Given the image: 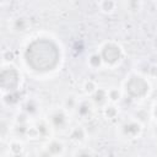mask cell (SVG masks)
<instances>
[{"instance_id":"obj_4","label":"cell","mask_w":157,"mask_h":157,"mask_svg":"<svg viewBox=\"0 0 157 157\" xmlns=\"http://www.w3.org/2000/svg\"><path fill=\"white\" fill-rule=\"evenodd\" d=\"M98 53L101 54L103 64L107 67H115L124 59V50L121 45L114 40H107L101 44Z\"/></svg>"},{"instance_id":"obj_23","label":"cell","mask_w":157,"mask_h":157,"mask_svg":"<svg viewBox=\"0 0 157 157\" xmlns=\"http://www.w3.org/2000/svg\"><path fill=\"white\" fill-rule=\"evenodd\" d=\"M152 134H153V136L157 139V121H156V124H155L153 128H152Z\"/></svg>"},{"instance_id":"obj_21","label":"cell","mask_w":157,"mask_h":157,"mask_svg":"<svg viewBox=\"0 0 157 157\" xmlns=\"http://www.w3.org/2000/svg\"><path fill=\"white\" fill-rule=\"evenodd\" d=\"M75 156H92L94 155L93 151H91L88 147H82V146H78V148L74 152Z\"/></svg>"},{"instance_id":"obj_2","label":"cell","mask_w":157,"mask_h":157,"mask_svg":"<svg viewBox=\"0 0 157 157\" xmlns=\"http://www.w3.org/2000/svg\"><path fill=\"white\" fill-rule=\"evenodd\" d=\"M124 94L134 101L145 99L151 93V83L141 74H130L123 85Z\"/></svg>"},{"instance_id":"obj_9","label":"cell","mask_w":157,"mask_h":157,"mask_svg":"<svg viewBox=\"0 0 157 157\" xmlns=\"http://www.w3.org/2000/svg\"><path fill=\"white\" fill-rule=\"evenodd\" d=\"M67 136H69V140L72 144H75L77 146H81L86 142L88 132H87V129L83 128L82 125H75V126H71L67 130Z\"/></svg>"},{"instance_id":"obj_8","label":"cell","mask_w":157,"mask_h":157,"mask_svg":"<svg viewBox=\"0 0 157 157\" xmlns=\"http://www.w3.org/2000/svg\"><path fill=\"white\" fill-rule=\"evenodd\" d=\"M94 104L91 98H80V102L75 109V114L81 120H90L94 114Z\"/></svg>"},{"instance_id":"obj_15","label":"cell","mask_w":157,"mask_h":157,"mask_svg":"<svg viewBox=\"0 0 157 157\" xmlns=\"http://www.w3.org/2000/svg\"><path fill=\"white\" fill-rule=\"evenodd\" d=\"M21 98H22V94H21L20 90L12 91V92H7V93H2V102L5 104H7V105H13V104L20 103Z\"/></svg>"},{"instance_id":"obj_11","label":"cell","mask_w":157,"mask_h":157,"mask_svg":"<svg viewBox=\"0 0 157 157\" xmlns=\"http://www.w3.org/2000/svg\"><path fill=\"white\" fill-rule=\"evenodd\" d=\"M29 26H31L29 20L25 16H16L11 20V23H10V28L15 33H25L28 31Z\"/></svg>"},{"instance_id":"obj_7","label":"cell","mask_w":157,"mask_h":157,"mask_svg":"<svg viewBox=\"0 0 157 157\" xmlns=\"http://www.w3.org/2000/svg\"><path fill=\"white\" fill-rule=\"evenodd\" d=\"M65 150H66V146L60 139L52 137V139L45 141V144L43 146V152L40 155H44V156H63V155H65Z\"/></svg>"},{"instance_id":"obj_22","label":"cell","mask_w":157,"mask_h":157,"mask_svg":"<svg viewBox=\"0 0 157 157\" xmlns=\"http://www.w3.org/2000/svg\"><path fill=\"white\" fill-rule=\"evenodd\" d=\"M151 113H152V117H153V119L157 121V101L155 102V104H153V107H152V110H151Z\"/></svg>"},{"instance_id":"obj_19","label":"cell","mask_w":157,"mask_h":157,"mask_svg":"<svg viewBox=\"0 0 157 157\" xmlns=\"http://www.w3.org/2000/svg\"><path fill=\"white\" fill-rule=\"evenodd\" d=\"M99 10L103 12V13H113L117 9V1L115 0H99Z\"/></svg>"},{"instance_id":"obj_20","label":"cell","mask_w":157,"mask_h":157,"mask_svg":"<svg viewBox=\"0 0 157 157\" xmlns=\"http://www.w3.org/2000/svg\"><path fill=\"white\" fill-rule=\"evenodd\" d=\"M97 88H98V86H97L96 81H93V80H86V81L83 82V86H82V90H83L85 94L88 96V97H90Z\"/></svg>"},{"instance_id":"obj_13","label":"cell","mask_w":157,"mask_h":157,"mask_svg":"<svg viewBox=\"0 0 157 157\" xmlns=\"http://www.w3.org/2000/svg\"><path fill=\"white\" fill-rule=\"evenodd\" d=\"M7 148H9V153L11 156H21V155L25 153V145L18 137L12 139L9 142V147Z\"/></svg>"},{"instance_id":"obj_17","label":"cell","mask_w":157,"mask_h":157,"mask_svg":"<svg viewBox=\"0 0 157 157\" xmlns=\"http://www.w3.org/2000/svg\"><path fill=\"white\" fill-rule=\"evenodd\" d=\"M87 65L93 69V70H98L101 67L104 66L103 64V60H102V56L98 52H94V53H91L88 55V59H87Z\"/></svg>"},{"instance_id":"obj_5","label":"cell","mask_w":157,"mask_h":157,"mask_svg":"<svg viewBox=\"0 0 157 157\" xmlns=\"http://www.w3.org/2000/svg\"><path fill=\"white\" fill-rule=\"evenodd\" d=\"M70 114L64 107L59 108H53L48 113V121L50 123L52 128L54 131L64 132L70 129Z\"/></svg>"},{"instance_id":"obj_6","label":"cell","mask_w":157,"mask_h":157,"mask_svg":"<svg viewBox=\"0 0 157 157\" xmlns=\"http://www.w3.org/2000/svg\"><path fill=\"white\" fill-rule=\"evenodd\" d=\"M144 132V126L140 120L137 119H128L124 120L119 125V134L125 140H136Z\"/></svg>"},{"instance_id":"obj_1","label":"cell","mask_w":157,"mask_h":157,"mask_svg":"<svg viewBox=\"0 0 157 157\" xmlns=\"http://www.w3.org/2000/svg\"><path fill=\"white\" fill-rule=\"evenodd\" d=\"M61 48L50 37H36L31 39L22 54L26 67L37 75H48L58 70L61 63Z\"/></svg>"},{"instance_id":"obj_18","label":"cell","mask_w":157,"mask_h":157,"mask_svg":"<svg viewBox=\"0 0 157 157\" xmlns=\"http://www.w3.org/2000/svg\"><path fill=\"white\" fill-rule=\"evenodd\" d=\"M108 90V99L110 103H119L124 96V92H123V88H118V87H110V88H107Z\"/></svg>"},{"instance_id":"obj_25","label":"cell","mask_w":157,"mask_h":157,"mask_svg":"<svg viewBox=\"0 0 157 157\" xmlns=\"http://www.w3.org/2000/svg\"><path fill=\"white\" fill-rule=\"evenodd\" d=\"M4 1H5V0H4Z\"/></svg>"},{"instance_id":"obj_12","label":"cell","mask_w":157,"mask_h":157,"mask_svg":"<svg viewBox=\"0 0 157 157\" xmlns=\"http://www.w3.org/2000/svg\"><path fill=\"white\" fill-rule=\"evenodd\" d=\"M21 110L32 118L39 112V102L34 98H27L21 103Z\"/></svg>"},{"instance_id":"obj_16","label":"cell","mask_w":157,"mask_h":157,"mask_svg":"<svg viewBox=\"0 0 157 157\" xmlns=\"http://www.w3.org/2000/svg\"><path fill=\"white\" fill-rule=\"evenodd\" d=\"M102 113H103V117L107 120H114L119 115V109H118V107H117L115 103H110L109 102L108 104H105L102 108Z\"/></svg>"},{"instance_id":"obj_14","label":"cell","mask_w":157,"mask_h":157,"mask_svg":"<svg viewBox=\"0 0 157 157\" xmlns=\"http://www.w3.org/2000/svg\"><path fill=\"white\" fill-rule=\"evenodd\" d=\"M78 102H80V98H78L76 94L70 93V94H67V96L64 98V101H63V107H64L69 113H75V109H76Z\"/></svg>"},{"instance_id":"obj_10","label":"cell","mask_w":157,"mask_h":157,"mask_svg":"<svg viewBox=\"0 0 157 157\" xmlns=\"http://www.w3.org/2000/svg\"><path fill=\"white\" fill-rule=\"evenodd\" d=\"M92 103L94 104L96 108H99L102 109L105 104L109 103V99H108V90L107 88H103V87H98L91 96H90Z\"/></svg>"},{"instance_id":"obj_24","label":"cell","mask_w":157,"mask_h":157,"mask_svg":"<svg viewBox=\"0 0 157 157\" xmlns=\"http://www.w3.org/2000/svg\"><path fill=\"white\" fill-rule=\"evenodd\" d=\"M155 1V6H156V9H157V0H153Z\"/></svg>"},{"instance_id":"obj_3","label":"cell","mask_w":157,"mask_h":157,"mask_svg":"<svg viewBox=\"0 0 157 157\" xmlns=\"http://www.w3.org/2000/svg\"><path fill=\"white\" fill-rule=\"evenodd\" d=\"M21 83H22V75L21 71L13 66L12 64H2L1 72H0V87L2 93L12 92L21 90Z\"/></svg>"}]
</instances>
